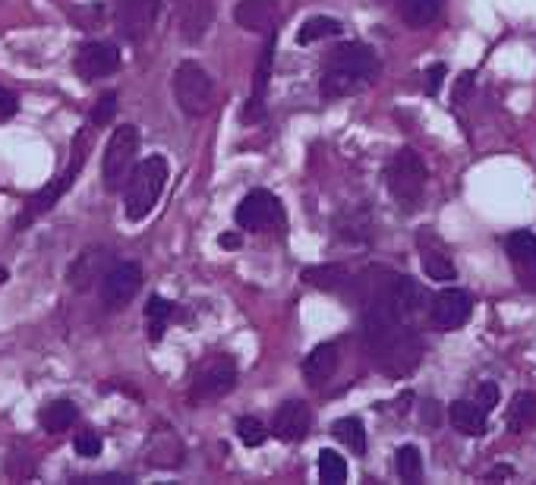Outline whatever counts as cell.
Wrapping results in <instances>:
<instances>
[{"mask_svg": "<svg viewBox=\"0 0 536 485\" xmlns=\"http://www.w3.org/2000/svg\"><path fill=\"white\" fill-rule=\"evenodd\" d=\"M366 341L379 369L388 375H404L417 366L420 341L413 328L404 325V316L394 309L392 297L373 299L366 309Z\"/></svg>", "mask_w": 536, "mask_h": 485, "instance_id": "1", "label": "cell"}, {"mask_svg": "<svg viewBox=\"0 0 536 485\" xmlns=\"http://www.w3.org/2000/svg\"><path fill=\"white\" fill-rule=\"evenodd\" d=\"M92 139H95V130H79V136H76V142H73V151H69V168L63 170L57 180H51L48 187L42 189V193H35L32 199H25L23 215L13 221V231H23V227H29L32 221H38L42 215H48L51 208H54L57 202H60L63 196L73 189L76 177H79L82 164H86L88 149H92Z\"/></svg>", "mask_w": 536, "mask_h": 485, "instance_id": "2", "label": "cell"}, {"mask_svg": "<svg viewBox=\"0 0 536 485\" xmlns=\"http://www.w3.org/2000/svg\"><path fill=\"white\" fill-rule=\"evenodd\" d=\"M375 54L366 44H344L335 54L331 67L322 76V95L325 98H344V95L356 92L360 86H366L375 73Z\"/></svg>", "mask_w": 536, "mask_h": 485, "instance_id": "3", "label": "cell"}, {"mask_svg": "<svg viewBox=\"0 0 536 485\" xmlns=\"http://www.w3.org/2000/svg\"><path fill=\"white\" fill-rule=\"evenodd\" d=\"M164 187H168V161L162 155H149L136 164L124 187V212L130 221H145L158 206Z\"/></svg>", "mask_w": 536, "mask_h": 485, "instance_id": "4", "label": "cell"}, {"mask_svg": "<svg viewBox=\"0 0 536 485\" xmlns=\"http://www.w3.org/2000/svg\"><path fill=\"white\" fill-rule=\"evenodd\" d=\"M136 151H139V130L133 124H124L111 133L101 161V177H105L107 193H117L126 187L130 174L136 170Z\"/></svg>", "mask_w": 536, "mask_h": 485, "instance_id": "5", "label": "cell"}, {"mask_svg": "<svg viewBox=\"0 0 536 485\" xmlns=\"http://www.w3.org/2000/svg\"><path fill=\"white\" fill-rule=\"evenodd\" d=\"M174 95L183 114H189V117H206L215 105L212 76H208L199 63L183 60L180 67L174 69Z\"/></svg>", "mask_w": 536, "mask_h": 485, "instance_id": "6", "label": "cell"}, {"mask_svg": "<svg viewBox=\"0 0 536 485\" xmlns=\"http://www.w3.org/2000/svg\"><path fill=\"white\" fill-rule=\"evenodd\" d=\"M388 189L401 208H413L426 189V164L413 149H401L388 164Z\"/></svg>", "mask_w": 536, "mask_h": 485, "instance_id": "7", "label": "cell"}, {"mask_svg": "<svg viewBox=\"0 0 536 485\" xmlns=\"http://www.w3.org/2000/svg\"><path fill=\"white\" fill-rule=\"evenodd\" d=\"M237 385V362L231 356H208L193 375V400L225 398Z\"/></svg>", "mask_w": 536, "mask_h": 485, "instance_id": "8", "label": "cell"}, {"mask_svg": "<svg viewBox=\"0 0 536 485\" xmlns=\"http://www.w3.org/2000/svg\"><path fill=\"white\" fill-rule=\"evenodd\" d=\"M143 287V268L136 261H117L101 278V299L107 309H124Z\"/></svg>", "mask_w": 536, "mask_h": 485, "instance_id": "9", "label": "cell"}, {"mask_svg": "<svg viewBox=\"0 0 536 485\" xmlns=\"http://www.w3.org/2000/svg\"><path fill=\"white\" fill-rule=\"evenodd\" d=\"M470 312H474V299H470V293L457 290V287H448V290L432 297L430 322L436 325L439 331H455V328H461V325H467Z\"/></svg>", "mask_w": 536, "mask_h": 485, "instance_id": "10", "label": "cell"}, {"mask_svg": "<svg viewBox=\"0 0 536 485\" xmlns=\"http://www.w3.org/2000/svg\"><path fill=\"white\" fill-rule=\"evenodd\" d=\"M234 218H237V227H244V231H263L268 224H278L284 218V212H281V202L268 189H253L237 206Z\"/></svg>", "mask_w": 536, "mask_h": 485, "instance_id": "11", "label": "cell"}, {"mask_svg": "<svg viewBox=\"0 0 536 485\" xmlns=\"http://www.w3.org/2000/svg\"><path fill=\"white\" fill-rule=\"evenodd\" d=\"M117 67H120L117 44L92 41V44H82L79 54H76V73H79V79H86V82L101 79V76H111Z\"/></svg>", "mask_w": 536, "mask_h": 485, "instance_id": "12", "label": "cell"}, {"mask_svg": "<svg viewBox=\"0 0 536 485\" xmlns=\"http://www.w3.org/2000/svg\"><path fill=\"white\" fill-rule=\"evenodd\" d=\"M158 4L162 0H120L117 4V29L124 38L139 41L149 35V29L155 25Z\"/></svg>", "mask_w": 536, "mask_h": 485, "instance_id": "13", "label": "cell"}, {"mask_svg": "<svg viewBox=\"0 0 536 485\" xmlns=\"http://www.w3.org/2000/svg\"><path fill=\"white\" fill-rule=\"evenodd\" d=\"M272 432L281 438V442H300V438L310 432V410H306V404H300V400H287V404H281V410L274 413Z\"/></svg>", "mask_w": 536, "mask_h": 485, "instance_id": "14", "label": "cell"}, {"mask_svg": "<svg viewBox=\"0 0 536 485\" xmlns=\"http://www.w3.org/2000/svg\"><path fill=\"white\" fill-rule=\"evenodd\" d=\"M388 297H392L394 309H398L404 318L417 316L423 306H430V293H426L423 284H417L413 278H394V284H392V290H388Z\"/></svg>", "mask_w": 536, "mask_h": 485, "instance_id": "15", "label": "cell"}, {"mask_svg": "<svg viewBox=\"0 0 536 485\" xmlns=\"http://www.w3.org/2000/svg\"><path fill=\"white\" fill-rule=\"evenodd\" d=\"M278 16V4L274 0H240L234 19L237 25H244L246 32H268Z\"/></svg>", "mask_w": 536, "mask_h": 485, "instance_id": "16", "label": "cell"}, {"mask_svg": "<svg viewBox=\"0 0 536 485\" xmlns=\"http://www.w3.org/2000/svg\"><path fill=\"white\" fill-rule=\"evenodd\" d=\"M107 252L105 249H86V252L76 259V265L69 268V284L76 290H86L92 280H101L107 274Z\"/></svg>", "mask_w": 536, "mask_h": 485, "instance_id": "17", "label": "cell"}, {"mask_svg": "<svg viewBox=\"0 0 536 485\" xmlns=\"http://www.w3.org/2000/svg\"><path fill=\"white\" fill-rule=\"evenodd\" d=\"M335 369H337V347L335 343H319V347H312V353L306 356L303 379L310 381V385H322V381H328L331 375H335Z\"/></svg>", "mask_w": 536, "mask_h": 485, "instance_id": "18", "label": "cell"}, {"mask_svg": "<svg viewBox=\"0 0 536 485\" xmlns=\"http://www.w3.org/2000/svg\"><path fill=\"white\" fill-rule=\"evenodd\" d=\"M212 23V0H189L180 13V35L187 41H199Z\"/></svg>", "mask_w": 536, "mask_h": 485, "instance_id": "19", "label": "cell"}, {"mask_svg": "<svg viewBox=\"0 0 536 485\" xmlns=\"http://www.w3.org/2000/svg\"><path fill=\"white\" fill-rule=\"evenodd\" d=\"M451 423H455L457 432L464 435L476 438V435H486V410L480 404H470V400H455L451 404Z\"/></svg>", "mask_w": 536, "mask_h": 485, "instance_id": "20", "label": "cell"}, {"mask_svg": "<svg viewBox=\"0 0 536 485\" xmlns=\"http://www.w3.org/2000/svg\"><path fill=\"white\" fill-rule=\"evenodd\" d=\"M76 419H79V410H76V404H69V400H54V404H48L38 413V423H42V429L51 432V435L67 432Z\"/></svg>", "mask_w": 536, "mask_h": 485, "instance_id": "21", "label": "cell"}, {"mask_svg": "<svg viewBox=\"0 0 536 485\" xmlns=\"http://www.w3.org/2000/svg\"><path fill=\"white\" fill-rule=\"evenodd\" d=\"M505 426H508V432H524V429H531V426H536V394L533 391H521L518 398L512 400Z\"/></svg>", "mask_w": 536, "mask_h": 485, "instance_id": "22", "label": "cell"}, {"mask_svg": "<svg viewBox=\"0 0 536 485\" xmlns=\"http://www.w3.org/2000/svg\"><path fill=\"white\" fill-rule=\"evenodd\" d=\"M331 35H341V23H337V19H331V16H312L297 29V41L300 44L322 41V38H331Z\"/></svg>", "mask_w": 536, "mask_h": 485, "instance_id": "23", "label": "cell"}, {"mask_svg": "<svg viewBox=\"0 0 536 485\" xmlns=\"http://www.w3.org/2000/svg\"><path fill=\"white\" fill-rule=\"evenodd\" d=\"M300 278L312 287H322V290H337V287H344V280H347V271H344L341 265H312V268H303Z\"/></svg>", "mask_w": 536, "mask_h": 485, "instance_id": "24", "label": "cell"}, {"mask_svg": "<svg viewBox=\"0 0 536 485\" xmlns=\"http://www.w3.org/2000/svg\"><path fill=\"white\" fill-rule=\"evenodd\" d=\"M439 4L442 0H401V16L413 29H423V25H430L439 16Z\"/></svg>", "mask_w": 536, "mask_h": 485, "instance_id": "25", "label": "cell"}, {"mask_svg": "<svg viewBox=\"0 0 536 485\" xmlns=\"http://www.w3.org/2000/svg\"><path fill=\"white\" fill-rule=\"evenodd\" d=\"M335 438L341 444H347L354 454H363L366 451V429H363V423L356 416H344V419H337L335 423Z\"/></svg>", "mask_w": 536, "mask_h": 485, "instance_id": "26", "label": "cell"}, {"mask_svg": "<svg viewBox=\"0 0 536 485\" xmlns=\"http://www.w3.org/2000/svg\"><path fill=\"white\" fill-rule=\"evenodd\" d=\"M171 312H174V306H171L168 299H162V297H152L149 306H145V318H149V337L155 343L164 337V328H168Z\"/></svg>", "mask_w": 536, "mask_h": 485, "instance_id": "27", "label": "cell"}, {"mask_svg": "<svg viewBox=\"0 0 536 485\" xmlns=\"http://www.w3.org/2000/svg\"><path fill=\"white\" fill-rule=\"evenodd\" d=\"M319 480L328 485H341L347 480V463H344V457L328 448L319 451Z\"/></svg>", "mask_w": 536, "mask_h": 485, "instance_id": "28", "label": "cell"}, {"mask_svg": "<svg viewBox=\"0 0 536 485\" xmlns=\"http://www.w3.org/2000/svg\"><path fill=\"white\" fill-rule=\"evenodd\" d=\"M423 271H426V278H432V280H455L457 278L451 259L445 252H439V249H423Z\"/></svg>", "mask_w": 536, "mask_h": 485, "instance_id": "29", "label": "cell"}, {"mask_svg": "<svg viewBox=\"0 0 536 485\" xmlns=\"http://www.w3.org/2000/svg\"><path fill=\"white\" fill-rule=\"evenodd\" d=\"M394 467H398V476L404 482H417L423 476V457H420V451L413 444H404V448H398Z\"/></svg>", "mask_w": 536, "mask_h": 485, "instance_id": "30", "label": "cell"}, {"mask_svg": "<svg viewBox=\"0 0 536 485\" xmlns=\"http://www.w3.org/2000/svg\"><path fill=\"white\" fill-rule=\"evenodd\" d=\"M237 435H240V442H244L246 448H259V444H265L268 432H265V426L259 423L256 416H240L237 419Z\"/></svg>", "mask_w": 536, "mask_h": 485, "instance_id": "31", "label": "cell"}, {"mask_svg": "<svg viewBox=\"0 0 536 485\" xmlns=\"http://www.w3.org/2000/svg\"><path fill=\"white\" fill-rule=\"evenodd\" d=\"M508 252H512L514 261H524V259H533L536 255V233L533 231H514L512 237H508Z\"/></svg>", "mask_w": 536, "mask_h": 485, "instance_id": "32", "label": "cell"}, {"mask_svg": "<svg viewBox=\"0 0 536 485\" xmlns=\"http://www.w3.org/2000/svg\"><path fill=\"white\" fill-rule=\"evenodd\" d=\"M272 50H274V38H268V48L259 57V67H256V79H253V98L263 101L265 98V88H268V73H272Z\"/></svg>", "mask_w": 536, "mask_h": 485, "instance_id": "33", "label": "cell"}, {"mask_svg": "<svg viewBox=\"0 0 536 485\" xmlns=\"http://www.w3.org/2000/svg\"><path fill=\"white\" fill-rule=\"evenodd\" d=\"M117 92H105L98 98V105H95V111H92V126H105V124H111L114 120V114H117Z\"/></svg>", "mask_w": 536, "mask_h": 485, "instance_id": "34", "label": "cell"}, {"mask_svg": "<svg viewBox=\"0 0 536 485\" xmlns=\"http://www.w3.org/2000/svg\"><path fill=\"white\" fill-rule=\"evenodd\" d=\"M73 448H76V454H79V457L92 461V457L101 454V435H98V432H79V435H76V442H73Z\"/></svg>", "mask_w": 536, "mask_h": 485, "instance_id": "35", "label": "cell"}, {"mask_svg": "<svg viewBox=\"0 0 536 485\" xmlns=\"http://www.w3.org/2000/svg\"><path fill=\"white\" fill-rule=\"evenodd\" d=\"M476 404L483 407V410H493L495 404H499V388H495V381H483L480 385V394H476Z\"/></svg>", "mask_w": 536, "mask_h": 485, "instance_id": "36", "label": "cell"}, {"mask_svg": "<svg viewBox=\"0 0 536 485\" xmlns=\"http://www.w3.org/2000/svg\"><path fill=\"white\" fill-rule=\"evenodd\" d=\"M445 73H448V67H445V63H436V67L426 69V95H439Z\"/></svg>", "mask_w": 536, "mask_h": 485, "instance_id": "37", "label": "cell"}, {"mask_svg": "<svg viewBox=\"0 0 536 485\" xmlns=\"http://www.w3.org/2000/svg\"><path fill=\"white\" fill-rule=\"evenodd\" d=\"M16 111H19V98L13 92H6V88H0V124L10 120Z\"/></svg>", "mask_w": 536, "mask_h": 485, "instance_id": "38", "label": "cell"}, {"mask_svg": "<svg viewBox=\"0 0 536 485\" xmlns=\"http://www.w3.org/2000/svg\"><path fill=\"white\" fill-rule=\"evenodd\" d=\"M218 242H221L225 249H237V246H240V233H225V237H221Z\"/></svg>", "mask_w": 536, "mask_h": 485, "instance_id": "39", "label": "cell"}, {"mask_svg": "<svg viewBox=\"0 0 536 485\" xmlns=\"http://www.w3.org/2000/svg\"><path fill=\"white\" fill-rule=\"evenodd\" d=\"M4 280H6V268L0 265V287H4Z\"/></svg>", "mask_w": 536, "mask_h": 485, "instance_id": "40", "label": "cell"}]
</instances>
